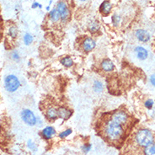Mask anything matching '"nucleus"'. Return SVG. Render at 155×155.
Instances as JSON below:
<instances>
[{
  "label": "nucleus",
  "mask_w": 155,
  "mask_h": 155,
  "mask_svg": "<svg viewBox=\"0 0 155 155\" xmlns=\"http://www.w3.org/2000/svg\"><path fill=\"white\" fill-rule=\"evenodd\" d=\"M134 123H123L111 116L110 113L100 122L99 133L115 147H121L131 134Z\"/></svg>",
  "instance_id": "obj_1"
},
{
  "label": "nucleus",
  "mask_w": 155,
  "mask_h": 155,
  "mask_svg": "<svg viewBox=\"0 0 155 155\" xmlns=\"http://www.w3.org/2000/svg\"><path fill=\"white\" fill-rule=\"evenodd\" d=\"M3 85L7 92L15 93L19 89V88L21 86V83L16 75L9 74L4 78Z\"/></svg>",
  "instance_id": "obj_2"
},
{
  "label": "nucleus",
  "mask_w": 155,
  "mask_h": 155,
  "mask_svg": "<svg viewBox=\"0 0 155 155\" xmlns=\"http://www.w3.org/2000/svg\"><path fill=\"white\" fill-rule=\"evenodd\" d=\"M57 9L59 12L60 15V20L62 21L63 24H65L68 22V20L70 18V9L66 2L64 1H60L57 4Z\"/></svg>",
  "instance_id": "obj_3"
},
{
  "label": "nucleus",
  "mask_w": 155,
  "mask_h": 155,
  "mask_svg": "<svg viewBox=\"0 0 155 155\" xmlns=\"http://www.w3.org/2000/svg\"><path fill=\"white\" fill-rule=\"evenodd\" d=\"M20 116L22 121H24L26 125L34 126L36 125L37 117L35 116L34 112L30 109H23L20 112Z\"/></svg>",
  "instance_id": "obj_4"
},
{
  "label": "nucleus",
  "mask_w": 155,
  "mask_h": 155,
  "mask_svg": "<svg viewBox=\"0 0 155 155\" xmlns=\"http://www.w3.org/2000/svg\"><path fill=\"white\" fill-rule=\"evenodd\" d=\"M96 47V41L92 37H86L82 42V49L85 52L93 51Z\"/></svg>",
  "instance_id": "obj_5"
},
{
  "label": "nucleus",
  "mask_w": 155,
  "mask_h": 155,
  "mask_svg": "<svg viewBox=\"0 0 155 155\" xmlns=\"http://www.w3.org/2000/svg\"><path fill=\"white\" fill-rule=\"evenodd\" d=\"M57 115L58 118L63 120H69L73 115V111L66 106H59L57 108Z\"/></svg>",
  "instance_id": "obj_6"
},
{
  "label": "nucleus",
  "mask_w": 155,
  "mask_h": 155,
  "mask_svg": "<svg viewBox=\"0 0 155 155\" xmlns=\"http://www.w3.org/2000/svg\"><path fill=\"white\" fill-rule=\"evenodd\" d=\"M45 116L47 120L49 121H55L58 118L57 115V108L49 105L46 110H45Z\"/></svg>",
  "instance_id": "obj_7"
},
{
  "label": "nucleus",
  "mask_w": 155,
  "mask_h": 155,
  "mask_svg": "<svg viewBox=\"0 0 155 155\" xmlns=\"http://www.w3.org/2000/svg\"><path fill=\"white\" fill-rule=\"evenodd\" d=\"M135 35L138 38V41H140L142 42H148L150 40V38H151L150 34L147 31L142 30V29L137 30L136 32H135Z\"/></svg>",
  "instance_id": "obj_8"
},
{
  "label": "nucleus",
  "mask_w": 155,
  "mask_h": 155,
  "mask_svg": "<svg viewBox=\"0 0 155 155\" xmlns=\"http://www.w3.org/2000/svg\"><path fill=\"white\" fill-rule=\"evenodd\" d=\"M112 9V5L110 2V0H104L100 6V12L104 16H107L110 15Z\"/></svg>",
  "instance_id": "obj_9"
},
{
  "label": "nucleus",
  "mask_w": 155,
  "mask_h": 155,
  "mask_svg": "<svg viewBox=\"0 0 155 155\" xmlns=\"http://www.w3.org/2000/svg\"><path fill=\"white\" fill-rule=\"evenodd\" d=\"M56 134V130L52 126H46L41 131V137L46 140H50L53 138V136Z\"/></svg>",
  "instance_id": "obj_10"
},
{
  "label": "nucleus",
  "mask_w": 155,
  "mask_h": 155,
  "mask_svg": "<svg viewBox=\"0 0 155 155\" xmlns=\"http://www.w3.org/2000/svg\"><path fill=\"white\" fill-rule=\"evenodd\" d=\"M100 67H101V69L103 70L104 72L110 73V72H112L115 69V64L110 59L105 58L101 62Z\"/></svg>",
  "instance_id": "obj_11"
},
{
  "label": "nucleus",
  "mask_w": 155,
  "mask_h": 155,
  "mask_svg": "<svg viewBox=\"0 0 155 155\" xmlns=\"http://www.w3.org/2000/svg\"><path fill=\"white\" fill-rule=\"evenodd\" d=\"M134 52L136 53V56L139 60H146L148 57V52L147 51V49H145L142 47H137L134 50Z\"/></svg>",
  "instance_id": "obj_12"
},
{
  "label": "nucleus",
  "mask_w": 155,
  "mask_h": 155,
  "mask_svg": "<svg viewBox=\"0 0 155 155\" xmlns=\"http://www.w3.org/2000/svg\"><path fill=\"white\" fill-rule=\"evenodd\" d=\"M100 23H99V21L98 20H96V19H93V20H91L89 23H88V31L89 32H91V33H96V32H98L99 31H100Z\"/></svg>",
  "instance_id": "obj_13"
},
{
  "label": "nucleus",
  "mask_w": 155,
  "mask_h": 155,
  "mask_svg": "<svg viewBox=\"0 0 155 155\" xmlns=\"http://www.w3.org/2000/svg\"><path fill=\"white\" fill-rule=\"evenodd\" d=\"M48 16L52 23H57L60 20V15H59V12L57 9V8H54L52 10L49 11Z\"/></svg>",
  "instance_id": "obj_14"
},
{
  "label": "nucleus",
  "mask_w": 155,
  "mask_h": 155,
  "mask_svg": "<svg viewBox=\"0 0 155 155\" xmlns=\"http://www.w3.org/2000/svg\"><path fill=\"white\" fill-rule=\"evenodd\" d=\"M60 63H61L63 66L66 67V68H71V67H73V64H74L73 58H72V57H69V56L63 57V58L60 60Z\"/></svg>",
  "instance_id": "obj_15"
},
{
  "label": "nucleus",
  "mask_w": 155,
  "mask_h": 155,
  "mask_svg": "<svg viewBox=\"0 0 155 155\" xmlns=\"http://www.w3.org/2000/svg\"><path fill=\"white\" fill-rule=\"evenodd\" d=\"M93 90L95 93H102L104 90V84L100 80H95L93 83Z\"/></svg>",
  "instance_id": "obj_16"
},
{
  "label": "nucleus",
  "mask_w": 155,
  "mask_h": 155,
  "mask_svg": "<svg viewBox=\"0 0 155 155\" xmlns=\"http://www.w3.org/2000/svg\"><path fill=\"white\" fill-rule=\"evenodd\" d=\"M33 41H34V37L30 33H25L23 37V41L25 46H30L31 44H32Z\"/></svg>",
  "instance_id": "obj_17"
},
{
  "label": "nucleus",
  "mask_w": 155,
  "mask_h": 155,
  "mask_svg": "<svg viewBox=\"0 0 155 155\" xmlns=\"http://www.w3.org/2000/svg\"><path fill=\"white\" fill-rule=\"evenodd\" d=\"M8 33H9V35L12 39H15L18 35L17 28H16L15 25L10 26V27L9 28V30H8Z\"/></svg>",
  "instance_id": "obj_18"
},
{
  "label": "nucleus",
  "mask_w": 155,
  "mask_h": 155,
  "mask_svg": "<svg viewBox=\"0 0 155 155\" xmlns=\"http://www.w3.org/2000/svg\"><path fill=\"white\" fill-rule=\"evenodd\" d=\"M10 57H11V59L14 60L15 62H19L20 60V56H19V53L16 50H14L12 51L10 53Z\"/></svg>",
  "instance_id": "obj_19"
},
{
  "label": "nucleus",
  "mask_w": 155,
  "mask_h": 155,
  "mask_svg": "<svg viewBox=\"0 0 155 155\" xmlns=\"http://www.w3.org/2000/svg\"><path fill=\"white\" fill-rule=\"evenodd\" d=\"M27 147H28V148H29L31 151H32L33 153H35V152L36 151V149H37V147H36L35 143L32 140H31V139L27 141Z\"/></svg>",
  "instance_id": "obj_20"
},
{
  "label": "nucleus",
  "mask_w": 155,
  "mask_h": 155,
  "mask_svg": "<svg viewBox=\"0 0 155 155\" xmlns=\"http://www.w3.org/2000/svg\"><path fill=\"white\" fill-rule=\"evenodd\" d=\"M72 129H70V128H69V129H66L65 131H63L62 132H60L59 133V138H67V137H69V135L72 133Z\"/></svg>",
  "instance_id": "obj_21"
},
{
  "label": "nucleus",
  "mask_w": 155,
  "mask_h": 155,
  "mask_svg": "<svg viewBox=\"0 0 155 155\" xmlns=\"http://www.w3.org/2000/svg\"><path fill=\"white\" fill-rule=\"evenodd\" d=\"M91 148H92V144H90V143H85V144H84V145L82 146V148H81L82 151H83L84 154H88V153L91 150Z\"/></svg>",
  "instance_id": "obj_22"
},
{
  "label": "nucleus",
  "mask_w": 155,
  "mask_h": 155,
  "mask_svg": "<svg viewBox=\"0 0 155 155\" xmlns=\"http://www.w3.org/2000/svg\"><path fill=\"white\" fill-rule=\"evenodd\" d=\"M120 20H121V17L117 15H114L112 18H111V21H112V24L116 26L119 23H120Z\"/></svg>",
  "instance_id": "obj_23"
},
{
  "label": "nucleus",
  "mask_w": 155,
  "mask_h": 155,
  "mask_svg": "<svg viewBox=\"0 0 155 155\" xmlns=\"http://www.w3.org/2000/svg\"><path fill=\"white\" fill-rule=\"evenodd\" d=\"M154 100H151V99H148V100H147L146 101H145V107L147 108V109H148V110H151L152 108H153V106H154Z\"/></svg>",
  "instance_id": "obj_24"
},
{
  "label": "nucleus",
  "mask_w": 155,
  "mask_h": 155,
  "mask_svg": "<svg viewBox=\"0 0 155 155\" xmlns=\"http://www.w3.org/2000/svg\"><path fill=\"white\" fill-rule=\"evenodd\" d=\"M150 83L152 84V85L155 86V74H153L150 77Z\"/></svg>",
  "instance_id": "obj_25"
},
{
  "label": "nucleus",
  "mask_w": 155,
  "mask_h": 155,
  "mask_svg": "<svg viewBox=\"0 0 155 155\" xmlns=\"http://www.w3.org/2000/svg\"><path fill=\"white\" fill-rule=\"evenodd\" d=\"M39 3L38 2H34L33 3H32V5H31V8L35 9H37V8H39Z\"/></svg>",
  "instance_id": "obj_26"
},
{
  "label": "nucleus",
  "mask_w": 155,
  "mask_h": 155,
  "mask_svg": "<svg viewBox=\"0 0 155 155\" xmlns=\"http://www.w3.org/2000/svg\"><path fill=\"white\" fill-rule=\"evenodd\" d=\"M46 9H47V11H50V6H49V5H48V6H47Z\"/></svg>",
  "instance_id": "obj_27"
},
{
  "label": "nucleus",
  "mask_w": 155,
  "mask_h": 155,
  "mask_svg": "<svg viewBox=\"0 0 155 155\" xmlns=\"http://www.w3.org/2000/svg\"><path fill=\"white\" fill-rule=\"evenodd\" d=\"M52 3V0H50V2H49V6H51V4Z\"/></svg>",
  "instance_id": "obj_28"
},
{
  "label": "nucleus",
  "mask_w": 155,
  "mask_h": 155,
  "mask_svg": "<svg viewBox=\"0 0 155 155\" xmlns=\"http://www.w3.org/2000/svg\"><path fill=\"white\" fill-rule=\"evenodd\" d=\"M39 9H42V5L41 4H39Z\"/></svg>",
  "instance_id": "obj_29"
},
{
  "label": "nucleus",
  "mask_w": 155,
  "mask_h": 155,
  "mask_svg": "<svg viewBox=\"0 0 155 155\" xmlns=\"http://www.w3.org/2000/svg\"><path fill=\"white\" fill-rule=\"evenodd\" d=\"M80 2H85V1H87V0H79Z\"/></svg>",
  "instance_id": "obj_30"
}]
</instances>
